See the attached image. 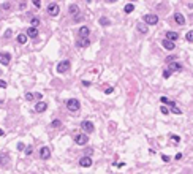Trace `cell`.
Instances as JSON below:
<instances>
[{
    "label": "cell",
    "mask_w": 193,
    "mask_h": 174,
    "mask_svg": "<svg viewBox=\"0 0 193 174\" xmlns=\"http://www.w3.org/2000/svg\"><path fill=\"white\" fill-rule=\"evenodd\" d=\"M170 138H171V141H174V143H180V138L176 136V135H170Z\"/></svg>",
    "instance_id": "obj_31"
},
{
    "label": "cell",
    "mask_w": 193,
    "mask_h": 174,
    "mask_svg": "<svg viewBox=\"0 0 193 174\" xmlns=\"http://www.w3.org/2000/svg\"><path fill=\"white\" fill-rule=\"evenodd\" d=\"M8 161H10L8 155H0V165H2V166H3V165H7Z\"/></svg>",
    "instance_id": "obj_23"
},
{
    "label": "cell",
    "mask_w": 193,
    "mask_h": 174,
    "mask_svg": "<svg viewBox=\"0 0 193 174\" xmlns=\"http://www.w3.org/2000/svg\"><path fill=\"white\" fill-rule=\"evenodd\" d=\"M174 21H176L179 25H184V24H185V17H184L182 13H174Z\"/></svg>",
    "instance_id": "obj_14"
},
{
    "label": "cell",
    "mask_w": 193,
    "mask_h": 174,
    "mask_svg": "<svg viewBox=\"0 0 193 174\" xmlns=\"http://www.w3.org/2000/svg\"><path fill=\"white\" fill-rule=\"evenodd\" d=\"M11 37V30H7L5 32V38H10Z\"/></svg>",
    "instance_id": "obj_44"
},
{
    "label": "cell",
    "mask_w": 193,
    "mask_h": 174,
    "mask_svg": "<svg viewBox=\"0 0 193 174\" xmlns=\"http://www.w3.org/2000/svg\"><path fill=\"white\" fill-rule=\"evenodd\" d=\"M174 158H176V160H180V158H182V154H176V157H174Z\"/></svg>",
    "instance_id": "obj_45"
},
{
    "label": "cell",
    "mask_w": 193,
    "mask_h": 174,
    "mask_svg": "<svg viewBox=\"0 0 193 174\" xmlns=\"http://www.w3.org/2000/svg\"><path fill=\"white\" fill-rule=\"evenodd\" d=\"M170 70H171V73H179L180 70H182V65L180 63H177V62H171V65H170Z\"/></svg>",
    "instance_id": "obj_16"
},
{
    "label": "cell",
    "mask_w": 193,
    "mask_h": 174,
    "mask_svg": "<svg viewBox=\"0 0 193 174\" xmlns=\"http://www.w3.org/2000/svg\"><path fill=\"white\" fill-rule=\"evenodd\" d=\"M82 85H84V87H89V85H90V81H82Z\"/></svg>",
    "instance_id": "obj_43"
},
{
    "label": "cell",
    "mask_w": 193,
    "mask_h": 174,
    "mask_svg": "<svg viewBox=\"0 0 193 174\" xmlns=\"http://www.w3.org/2000/svg\"><path fill=\"white\" fill-rule=\"evenodd\" d=\"M7 87H8L7 81H2V79H0V89H7Z\"/></svg>",
    "instance_id": "obj_33"
},
{
    "label": "cell",
    "mask_w": 193,
    "mask_h": 174,
    "mask_svg": "<svg viewBox=\"0 0 193 174\" xmlns=\"http://www.w3.org/2000/svg\"><path fill=\"white\" fill-rule=\"evenodd\" d=\"M24 149H25V146H24L22 143H19V144H17V150H24Z\"/></svg>",
    "instance_id": "obj_40"
},
{
    "label": "cell",
    "mask_w": 193,
    "mask_h": 174,
    "mask_svg": "<svg viewBox=\"0 0 193 174\" xmlns=\"http://www.w3.org/2000/svg\"><path fill=\"white\" fill-rule=\"evenodd\" d=\"M89 45H90L89 37H79V40L76 41V46H78V48H87Z\"/></svg>",
    "instance_id": "obj_7"
},
{
    "label": "cell",
    "mask_w": 193,
    "mask_h": 174,
    "mask_svg": "<svg viewBox=\"0 0 193 174\" xmlns=\"http://www.w3.org/2000/svg\"><path fill=\"white\" fill-rule=\"evenodd\" d=\"M144 22L147 25H155V24H158V16L157 14H146L144 16Z\"/></svg>",
    "instance_id": "obj_5"
},
{
    "label": "cell",
    "mask_w": 193,
    "mask_h": 174,
    "mask_svg": "<svg viewBox=\"0 0 193 174\" xmlns=\"http://www.w3.org/2000/svg\"><path fill=\"white\" fill-rule=\"evenodd\" d=\"M0 136H5V131H3L2 128H0Z\"/></svg>",
    "instance_id": "obj_46"
},
{
    "label": "cell",
    "mask_w": 193,
    "mask_h": 174,
    "mask_svg": "<svg viewBox=\"0 0 193 174\" xmlns=\"http://www.w3.org/2000/svg\"><path fill=\"white\" fill-rule=\"evenodd\" d=\"M136 30L139 32V33H147V30H149V27H147V24L144 22H139V24H136Z\"/></svg>",
    "instance_id": "obj_15"
},
{
    "label": "cell",
    "mask_w": 193,
    "mask_h": 174,
    "mask_svg": "<svg viewBox=\"0 0 193 174\" xmlns=\"http://www.w3.org/2000/svg\"><path fill=\"white\" fill-rule=\"evenodd\" d=\"M170 76H171V70H170V68H168V70H165V71H163V78H165V79H168V78H170Z\"/></svg>",
    "instance_id": "obj_30"
},
{
    "label": "cell",
    "mask_w": 193,
    "mask_h": 174,
    "mask_svg": "<svg viewBox=\"0 0 193 174\" xmlns=\"http://www.w3.org/2000/svg\"><path fill=\"white\" fill-rule=\"evenodd\" d=\"M176 60V57H173V55H170V57L166 59V62H168V63H171V62H174Z\"/></svg>",
    "instance_id": "obj_39"
},
{
    "label": "cell",
    "mask_w": 193,
    "mask_h": 174,
    "mask_svg": "<svg viewBox=\"0 0 193 174\" xmlns=\"http://www.w3.org/2000/svg\"><path fill=\"white\" fill-rule=\"evenodd\" d=\"M67 108L71 113H78V111L81 109V103L76 98H70V100H67Z\"/></svg>",
    "instance_id": "obj_1"
},
{
    "label": "cell",
    "mask_w": 193,
    "mask_h": 174,
    "mask_svg": "<svg viewBox=\"0 0 193 174\" xmlns=\"http://www.w3.org/2000/svg\"><path fill=\"white\" fill-rule=\"evenodd\" d=\"M35 98H37V100H41V98H43V93H40V92H35Z\"/></svg>",
    "instance_id": "obj_38"
},
{
    "label": "cell",
    "mask_w": 193,
    "mask_h": 174,
    "mask_svg": "<svg viewBox=\"0 0 193 174\" xmlns=\"http://www.w3.org/2000/svg\"><path fill=\"white\" fill-rule=\"evenodd\" d=\"M59 13H60V8H59L57 3H49L47 5V14H49V16L55 17V16H59Z\"/></svg>",
    "instance_id": "obj_3"
},
{
    "label": "cell",
    "mask_w": 193,
    "mask_h": 174,
    "mask_svg": "<svg viewBox=\"0 0 193 174\" xmlns=\"http://www.w3.org/2000/svg\"><path fill=\"white\" fill-rule=\"evenodd\" d=\"M185 40L188 41V43H193V30L187 32V35H185Z\"/></svg>",
    "instance_id": "obj_25"
},
{
    "label": "cell",
    "mask_w": 193,
    "mask_h": 174,
    "mask_svg": "<svg viewBox=\"0 0 193 174\" xmlns=\"http://www.w3.org/2000/svg\"><path fill=\"white\" fill-rule=\"evenodd\" d=\"M32 3L35 5V8H41V0H32Z\"/></svg>",
    "instance_id": "obj_32"
},
{
    "label": "cell",
    "mask_w": 193,
    "mask_h": 174,
    "mask_svg": "<svg viewBox=\"0 0 193 174\" xmlns=\"http://www.w3.org/2000/svg\"><path fill=\"white\" fill-rule=\"evenodd\" d=\"M30 24L33 25V27H38V25H40V19H38V17H32V19H30Z\"/></svg>",
    "instance_id": "obj_27"
},
{
    "label": "cell",
    "mask_w": 193,
    "mask_h": 174,
    "mask_svg": "<svg viewBox=\"0 0 193 174\" xmlns=\"http://www.w3.org/2000/svg\"><path fill=\"white\" fill-rule=\"evenodd\" d=\"M24 8H25V2H21V3H19V10H24Z\"/></svg>",
    "instance_id": "obj_42"
},
{
    "label": "cell",
    "mask_w": 193,
    "mask_h": 174,
    "mask_svg": "<svg viewBox=\"0 0 193 174\" xmlns=\"http://www.w3.org/2000/svg\"><path fill=\"white\" fill-rule=\"evenodd\" d=\"M79 166H82V168H90V166H92V158H90V157H82L81 160H79Z\"/></svg>",
    "instance_id": "obj_11"
},
{
    "label": "cell",
    "mask_w": 193,
    "mask_h": 174,
    "mask_svg": "<svg viewBox=\"0 0 193 174\" xmlns=\"http://www.w3.org/2000/svg\"><path fill=\"white\" fill-rule=\"evenodd\" d=\"M40 157L43 158V160H47V158L51 157V149H49V147H41L40 149Z\"/></svg>",
    "instance_id": "obj_8"
},
{
    "label": "cell",
    "mask_w": 193,
    "mask_h": 174,
    "mask_svg": "<svg viewBox=\"0 0 193 174\" xmlns=\"http://www.w3.org/2000/svg\"><path fill=\"white\" fill-rule=\"evenodd\" d=\"M89 2H92V0H89Z\"/></svg>",
    "instance_id": "obj_49"
},
{
    "label": "cell",
    "mask_w": 193,
    "mask_h": 174,
    "mask_svg": "<svg viewBox=\"0 0 193 174\" xmlns=\"http://www.w3.org/2000/svg\"><path fill=\"white\" fill-rule=\"evenodd\" d=\"M46 109H47V103H44V101H38L35 105V111L37 113H44Z\"/></svg>",
    "instance_id": "obj_12"
},
{
    "label": "cell",
    "mask_w": 193,
    "mask_h": 174,
    "mask_svg": "<svg viewBox=\"0 0 193 174\" xmlns=\"http://www.w3.org/2000/svg\"><path fill=\"white\" fill-rule=\"evenodd\" d=\"M162 46L166 49V51H173L176 45H174V41H171V40H168V38H165V40L162 41Z\"/></svg>",
    "instance_id": "obj_9"
},
{
    "label": "cell",
    "mask_w": 193,
    "mask_h": 174,
    "mask_svg": "<svg viewBox=\"0 0 193 174\" xmlns=\"http://www.w3.org/2000/svg\"><path fill=\"white\" fill-rule=\"evenodd\" d=\"M71 68V63H70V60H62L60 63L57 65V73H67L68 70Z\"/></svg>",
    "instance_id": "obj_2"
},
{
    "label": "cell",
    "mask_w": 193,
    "mask_h": 174,
    "mask_svg": "<svg viewBox=\"0 0 193 174\" xmlns=\"http://www.w3.org/2000/svg\"><path fill=\"white\" fill-rule=\"evenodd\" d=\"M60 125H62V122H60L59 119H55V120H52V122H51V127H52V128H59Z\"/></svg>",
    "instance_id": "obj_26"
},
{
    "label": "cell",
    "mask_w": 193,
    "mask_h": 174,
    "mask_svg": "<svg viewBox=\"0 0 193 174\" xmlns=\"http://www.w3.org/2000/svg\"><path fill=\"white\" fill-rule=\"evenodd\" d=\"M168 106L171 108V113H173V114H177V116H179V114H182V111H180L179 108H177L174 101H170V103H168Z\"/></svg>",
    "instance_id": "obj_19"
},
{
    "label": "cell",
    "mask_w": 193,
    "mask_h": 174,
    "mask_svg": "<svg viewBox=\"0 0 193 174\" xmlns=\"http://www.w3.org/2000/svg\"><path fill=\"white\" fill-rule=\"evenodd\" d=\"M2 10H3V11H8V10H11V3H8V2H5V3L2 5Z\"/></svg>",
    "instance_id": "obj_29"
},
{
    "label": "cell",
    "mask_w": 193,
    "mask_h": 174,
    "mask_svg": "<svg viewBox=\"0 0 193 174\" xmlns=\"http://www.w3.org/2000/svg\"><path fill=\"white\" fill-rule=\"evenodd\" d=\"M33 98H35V93H32V92L25 93V100H27V101H33Z\"/></svg>",
    "instance_id": "obj_28"
},
{
    "label": "cell",
    "mask_w": 193,
    "mask_h": 174,
    "mask_svg": "<svg viewBox=\"0 0 193 174\" xmlns=\"http://www.w3.org/2000/svg\"><path fill=\"white\" fill-rule=\"evenodd\" d=\"M25 154H27V155H30V154H32V147H30V146H29L27 149H25Z\"/></svg>",
    "instance_id": "obj_41"
},
{
    "label": "cell",
    "mask_w": 193,
    "mask_h": 174,
    "mask_svg": "<svg viewBox=\"0 0 193 174\" xmlns=\"http://www.w3.org/2000/svg\"><path fill=\"white\" fill-rule=\"evenodd\" d=\"M109 3H114V2H117V0H108Z\"/></svg>",
    "instance_id": "obj_47"
},
{
    "label": "cell",
    "mask_w": 193,
    "mask_h": 174,
    "mask_svg": "<svg viewBox=\"0 0 193 174\" xmlns=\"http://www.w3.org/2000/svg\"><path fill=\"white\" fill-rule=\"evenodd\" d=\"M130 2H136V0H130Z\"/></svg>",
    "instance_id": "obj_48"
},
{
    "label": "cell",
    "mask_w": 193,
    "mask_h": 174,
    "mask_svg": "<svg viewBox=\"0 0 193 174\" xmlns=\"http://www.w3.org/2000/svg\"><path fill=\"white\" fill-rule=\"evenodd\" d=\"M162 160L165 161V163H168V161H170V155H162Z\"/></svg>",
    "instance_id": "obj_37"
},
{
    "label": "cell",
    "mask_w": 193,
    "mask_h": 174,
    "mask_svg": "<svg viewBox=\"0 0 193 174\" xmlns=\"http://www.w3.org/2000/svg\"><path fill=\"white\" fill-rule=\"evenodd\" d=\"M112 92H114V89H112V87H108V89L105 90V93H106V95H111Z\"/></svg>",
    "instance_id": "obj_36"
},
{
    "label": "cell",
    "mask_w": 193,
    "mask_h": 174,
    "mask_svg": "<svg viewBox=\"0 0 193 174\" xmlns=\"http://www.w3.org/2000/svg\"><path fill=\"white\" fill-rule=\"evenodd\" d=\"M133 10H135V5H133V3H128V5H125V8H124V11H125L127 14H130V13H132Z\"/></svg>",
    "instance_id": "obj_22"
},
{
    "label": "cell",
    "mask_w": 193,
    "mask_h": 174,
    "mask_svg": "<svg viewBox=\"0 0 193 174\" xmlns=\"http://www.w3.org/2000/svg\"><path fill=\"white\" fill-rule=\"evenodd\" d=\"M75 143L78 144V146H85V144L89 143V136L84 135V133H79V135L75 136Z\"/></svg>",
    "instance_id": "obj_4"
},
{
    "label": "cell",
    "mask_w": 193,
    "mask_h": 174,
    "mask_svg": "<svg viewBox=\"0 0 193 174\" xmlns=\"http://www.w3.org/2000/svg\"><path fill=\"white\" fill-rule=\"evenodd\" d=\"M27 38H29L27 33H19L16 40H17V43H19V45H25V43H27Z\"/></svg>",
    "instance_id": "obj_20"
},
{
    "label": "cell",
    "mask_w": 193,
    "mask_h": 174,
    "mask_svg": "<svg viewBox=\"0 0 193 174\" xmlns=\"http://www.w3.org/2000/svg\"><path fill=\"white\" fill-rule=\"evenodd\" d=\"M11 60V54H8V52H2L0 54V65H8Z\"/></svg>",
    "instance_id": "obj_10"
},
{
    "label": "cell",
    "mask_w": 193,
    "mask_h": 174,
    "mask_svg": "<svg viewBox=\"0 0 193 174\" xmlns=\"http://www.w3.org/2000/svg\"><path fill=\"white\" fill-rule=\"evenodd\" d=\"M160 101H162L163 105H168V103H170V100L166 98V97H162V98H160Z\"/></svg>",
    "instance_id": "obj_35"
},
{
    "label": "cell",
    "mask_w": 193,
    "mask_h": 174,
    "mask_svg": "<svg viewBox=\"0 0 193 174\" xmlns=\"http://www.w3.org/2000/svg\"><path fill=\"white\" fill-rule=\"evenodd\" d=\"M68 11H70V14H73V16H76V14L79 13V8H78V5H70V8H68Z\"/></svg>",
    "instance_id": "obj_21"
},
{
    "label": "cell",
    "mask_w": 193,
    "mask_h": 174,
    "mask_svg": "<svg viewBox=\"0 0 193 174\" xmlns=\"http://www.w3.org/2000/svg\"><path fill=\"white\" fill-rule=\"evenodd\" d=\"M81 128L84 130V131H87V133H92L95 130V127H93V123L90 122V120H82L81 122Z\"/></svg>",
    "instance_id": "obj_6"
},
{
    "label": "cell",
    "mask_w": 193,
    "mask_h": 174,
    "mask_svg": "<svg viewBox=\"0 0 193 174\" xmlns=\"http://www.w3.org/2000/svg\"><path fill=\"white\" fill-rule=\"evenodd\" d=\"M160 111H162V114H168V113H170L166 106H160Z\"/></svg>",
    "instance_id": "obj_34"
},
{
    "label": "cell",
    "mask_w": 193,
    "mask_h": 174,
    "mask_svg": "<svg viewBox=\"0 0 193 174\" xmlns=\"http://www.w3.org/2000/svg\"><path fill=\"white\" fill-rule=\"evenodd\" d=\"M100 24H102L103 27H106V25H111V21H109L108 17H102V19H100Z\"/></svg>",
    "instance_id": "obj_24"
},
{
    "label": "cell",
    "mask_w": 193,
    "mask_h": 174,
    "mask_svg": "<svg viewBox=\"0 0 193 174\" xmlns=\"http://www.w3.org/2000/svg\"><path fill=\"white\" fill-rule=\"evenodd\" d=\"M89 33H90V29H89L87 25H82V27L78 30V35H79V37H89Z\"/></svg>",
    "instance_id": "obj_17"
},
{
    "label": "cell",
    "mask_w": 193,
    "mask_h": 174,
    "mask_svg": "<svg viewBox=\"0 0 193 174\" xmlns=\"http://www.w3.org/2000/svg\"><path fill=\"white\" fill-rule=\"evenodd\" d=\"M27 37L29 38H37L38 37V29L33 27V25H32V27H29L27 29Z\"/></svg>",
    "instance_id": "obj_13"
},
{
    "label": "cell",
    "mask_w": 193,
    "mask_h": 174,
    "mask_svg": "<svg viewBox=\"0 0 193 174\" xmlns=\"http://www.w3.org/2000/svg\"><path fill=\"white\" fill-rule=\"evenodd\" d=\"M166 38L171 40V41H176L177 38H179V33H177V32H173V30H168L166 32Z\"/></svg>",
    "instance_id": "obj_18"
}]
</instances>
